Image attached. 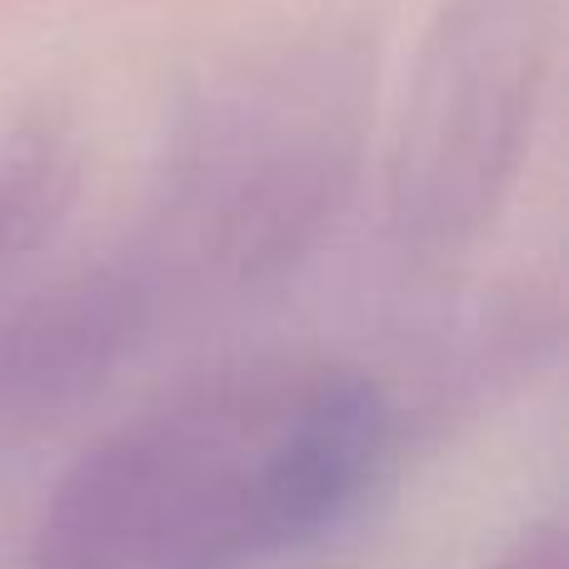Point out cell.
Instances as JSON below:
<instances>
[{
    "label": "cell",
    "instance_id": "2",
    "mask_svg": "<svg viewBox=\"0 0 569 569\" xmlns=\"http://www.w3.org/2000/svg\"><path fill=\"white\" fill-rule=\"evenodd\" d=\"M380 96V20L325 10L240 50L170 120L130 250L166 315L284 290L350 216Z\"/></svg>",
    "mask_w": 569,
    "mask_h": 569
},
{
    "label": "cell",
    "instance_id": "4",
    "mask_svg": "<svg viewBox=\"0 0 569 569\" xmlns=\"http://www.w3.org/2000/svg\"><path fill=\"white\" fill-rule=\"evenodd\" d=\"M166 325L130 240L0 305V455L80 415Z\"/></svg>",
    "mask_w": 569,
    "mask_h": 569
},
{
    "label": "cell",
    "instance_id": "5",
    "mask_svg": "<svg viewBox=\"0 0 569 569\" xmlns=\"http://www.w3.org/2000/svg\"><path fill=\"white\" fill-rule=\"evenodd\" d=\"M80 190V146L66 120L26 116L0 136V280L56 240Z\"/></svg>",
    "mask_w": 569,
    "mask_h": 569
},
{
    "label": "cell",
    "instance_id": "1",
    "mask_svg": "<svg viewBox=\"0 0 569 569\" xmlns=\"http://www.w3.org/2000/svg\"><path fill=\"white\" fill-rule=\"evenodd\" d=\"M400 410L365 365L236 355L90 440L50 485L26 569H260L340 530Z\"/></svg>",
    "mask_w": 569,
    "mask_h": 569
},
{
    "label": "cell",
    "instance_id": "3",
    "mask_svg": "<svg viewBox=\"0 0 569 569\" xmlns=\"http://www.w3.org/2000/svg\"><path fill=\"white\" fill-rule=\"evenodd\" d=\"M565 50V0H440L385 156V226L440 266L490 236L520 186Z\"/></svg>",
    "mask_w": 569,
    "mask_h": 569
},
{
    "label": "cell",
    "instance_id": "6",
    "mask_svg": "<svg viewBox=\"0 0 569 569\" xmlns=\"http://www.w3.org/2000/svg\"><path fill=\"white\" fill-rule=\"evenodd\" d=\"M495 569H569V560H565V530H560V525H535V530H525L520 540L500 555V565H495Z\"/></svg>",
    "mask_w": 569,
    "mask_h": 569
}]
</instances>
